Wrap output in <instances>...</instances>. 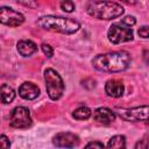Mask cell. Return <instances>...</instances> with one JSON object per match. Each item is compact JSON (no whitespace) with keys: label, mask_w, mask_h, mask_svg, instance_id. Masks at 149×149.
I'll return each instance as SVG.
<instances>
[{"label":"cell","mask_w":149,"mask_h":149,"mask_svg":"<svg viewBox=\"0 0 149 149\" xmlns=\"http://www.w3.org/2000/svg\"><path fill=\"white\" fill-rule=\"evenodd\" d=\"M130 54L125 50L99 54L92 59V65L95 70L109 73L126 71L130 66Z\"/></svg>","instance_id":"obj_1"},{"label":"cell","mask_w":149,"mask_h":149,"mask_svg":"<svg viewBox=\"0 0 149 149\" xmlns=\"http://www.w3.org/2000/svg\"><path fill=\"white\" fill-rule=\"evenodd\" d=\"M86 12L90 16L98 20H113L121 16L125 9L120 3L114 1L90 0L86 3Z\"/></svg>","instance_id":"obj_2"},{"label":"cell","mask_w":149,"mask_h":149,"mask_svg":"<svg viewBox=\"0 0 149 149\" xmlns=\"http://www.w3.org/2000/svg\"><path fill=\"white\" fill-rule=\"evenodd\" d=\"M37 26L44 30L66 34V35L74 34L80 28V23L77 20L70 19V17L56 16V15L41 16L37 20Z\"/></svg>","instance_id":"obj_3"},{"label":"cell","mask_w":149,"mask_h":149,"mask_svg":"<svg viewBox=\"0 0 149 149\" xmlns=\"http://www.w3.org/2000/svg\"><path fill=\"white\" fill-rule=\"evenodd\" d=\"M44 81H45V88L49 98L51 100L61 99L65 90V85L61 74L56 70L48 68L44 71Z\"/></svg>","instance_id":"obj_4"},{"label":"cell","mask_w":149,"mask_h":149,"mask_svg":"<svg viewBox=\"0 0 149 149\" xmlns=\"http://www.w3.org/2000/svg\"><path fill=\"white\" fill-rule=\"evenodd\" d=\"M107 37L111 43L113 44H119L123 42H129L133 40L134 34L132 27H128L123 23H113L108 31H107Z\"/></svg>","instance_id":"obj_5"},{"label":"cell","mask_w":149,"mask_h":149,"mask_svg":"<svg viewBox=\"0 0 149 149\" xmlns=\"http://www.w3.org/2000/svg\"><path fill=\"white\" fill-rule=\"evenodd\" d=\"M148 105L132 107V108H116L115 114H118L122 120L129 121V122H137L143 121L147 122L148 120Z\"/></svg>","instance_id":"obj_6"},{"label":"cell","mask_w":149,"mask_h":149,"mask_svg":"<svg viewBox=\"0 0 149 149\" xmlns=\"http://www.w3.org/2000/svg\"><path fill=\"white\" fill-rule=\"evenodd\" d=\"M31 123H33V120H31V116H30V112L27 107L17 106V107L12 109V112L9 114V125H10V127L23 129V128L30 127Z\"/></svg>","instance_id":"obj_7"},{"label":"cell","mask_w":149,"mask_h":149,"mask_svg":"<svg viewBox=\"0 0 149 149\" xmlns=\"http://www.w3.org/2000/svg\"><path fill=\"white\" fill-rule=\"evenodd\" d=\"M24 22V16L12 7H0V23L8 27H19Z\"/></svg>","instance_id":"obj_8"},{"label":"cell","mask_w":149,"mask_h":149,"mask_svg":"<svg viewBox=\"0 0 149 149\" xmlns=\"http://www.w3.org/2000/svg\"><path fill=\"white\" fill-rule=\"evenodd\" d=\"M52 143L57 148H73L79 144V136L73 133H58L52 137Z\"/></svg>","instance_id":"obj_9"},{"label":"cell","mask_w":149,"mask_h":149,"mask_svg":"<svg viewBox=\"0 0 149 149\" xmlns=\"http://www.w3.org/2000/svg\"><path fill=\"white\" fill-rule=\"evenodd\" d=\"M116 118V114L114 111L107 107H98L93 111V119L102 125H109L112 123Z\"/></svg>","instance_id":"obj_10"},{"label":"cell","mask_w":149,"mask_h":149,"mask_svg":"<svg viewBox=\"0 0 149 149\" xmlns=\"http://www.w3.org/2000/svg\"><path fill=\"white\" fill-rule=\"evenodd\" d=\"M19 95L24 100H34L40 95V88L31 81H24L19 87Z\"/></svg>","instance_id":"obj_11"},{"label":"cell","mask_w":149,"mask_h":149,"mask_svg":"<svg viewBox=\"0 0 149 149\" xmlns=\"http://www.w3.org/2000/svg\"><path fill=\"white\" fill-rule=\"evenodd\" d=\"M105 92L108 97L112 98H120L125 92V85L121 80L118 79H109L105 84Z\"/></svg>","instance_id":"obj_12"},{"label":"cell","mask_w":149,"mask_h":149,"mask_svg":"<svg viewBox=\"0 0 149 149\" xmlns=\"http://www.w3.org/2000/svg\"><path fill=\"white\" fill-rule=\"evenodd\" d=\"M16 49L22 57H29L37 51V45L30 40H21L17 42Z\"/></svg>","instance_id":"obj_13"},{"label":"cell","mask_w":149,"mask_h":149,"mask_svg":"<svg viewBox=\"0 0 149 149\" xmlns=\"http://www.w3.org/2000/svg\"><path fill=\"white\" fill-rule=\"evenodd\" d=\"M15 91L12 86H9L8 84H2L0 86V102L7 105L10 104L14 99H15Z\"/></svg>","instance_id":"obj_14"},{"label":"cell","mask_w":149,"mask_h":149,"mask_svg":"<svg viewBox=\"0 0 149 149\" xmlns=\"http://www.w3.org/2000/svg\"><path fill=\"white\" fill-rule=\"evenodd\" d=\"M91 115H92V111L87 106H80V107L76 108L72 113V116L76 120H87Z\"/></svg>","instance_id":"obj_15"},{"label":"cell","mask_w":149,"mask_h":149,"mask_svg":"<svg viewBox=\"0 0 149 149\" xmlns=\"http://www.w3.org/2000/svg\"><path fill=\"white\" fill-rule=\"evenodd\" d=\"M107 147L108 148H125L126 147V137L123 135H114L109 139Z\"/></svg>","instance_id":"obj_16"},{"label":"cell","mask_w":149,"mask_h":149,"mask_svg":"<svg viewBox=\"0 0 149 149\" xmlns=\"http://www.w3.org/2000/svg\"><path fill=\"white\" fill-rule=\"evenodd\" d=\"M59 6H61V9H63L65 13H72L76 7L72 0H61Z\"/></svg>","instance_id":"obj_17"},{"label":"cell","mask_w":149,"mask_h":149,"mask_svg":"<svg viewBox=\"0 0 149 149\" xmlns=\"http://www.w3.org/2000/svg\"><path fill=\"white\" fill-rule=\"evenodd\" d=\"M41 49H42L43 54H44L48 58H51V57L54 56V49H52V47H51L50 44H48V43H42V44H41Z\"/></svg>","instance_id":"obj_18"},{"label":"cell","mask_w":149,"mask_h":149,"mask_svg":"<svg viewBox=\"0 0 149 149\" xmlns=\"http://www.w3.org/2000/svg\"><path fill=\"white\" fill-rule=\"evenodd\" d=\"M121 23H123V24H126V26H128V27H133V26L136 23V19H135L134 16L128 15V16H126V17H123V19L121 20Z\"/></svg>","instance_id":"obj_19"},{"label":"cell","mask_w":149,"mask_h":149,"mask_svg":"<svg viewBox=\"0 0 149 149\" xmlns=\"http://www.w3.org/2000/svg\"><path fill=\"white\" fill-rule=\"evenodd\" d=\"M10 141L6 135H0V148H9Z\"/></svg>","instance_id":"obj_20"},{"label":"cell","mask_w":149,"mask_h":149,"mask_svg":"<svg viewBox=\"0 0 149 149\" xmlns=\"http://www.w3.org/2000/svg\"><path fill=\"white\" fill-rule=\"evenodd\" d=\"M86 148H104L105 144L102 142H99V141H94V142H88L86 146Z\"/></svg>","instance_id":"obj_21"},{"label":"cell","mask_w":149,"mask_h":149,"mask_svg":"<svg viewBox=\"0 0 149 149\" xmlns=\"http://www.w3.org/2000/svg\"><path fill=\"white\" fill-rule=\"evenodd\" d=\"M139 36L142 38H148V27L147 26H142L139 29Z\"/></svg>","instance_id":"obj_22"},{"label":"cell","mask_w":149,"mask_h":149,"mask_svg":"<svg viewBox=\"0 0 149 149\" xmlns=\"http://www.w3.org/2000/svg\"><path fill=\"white\" fill-rule=\"evenodd\" d=\"M146 148H147V137L142 139L135 144V149H146Z\"/></svg>","instance_id":"obj_23"},{"label":"cell","mask_w":149,"mask_h":149,"mask_svg":"<svg viewBox=\"0 0 149 149\" xmlns=\"http://www.w3.org/2000/svg\"><path fill=\"white\" fill-rule=\"evenodd\" d=\"M121 1L127 3V5H135L136 3V0H121Z\"/></svg>","instance_id":"obj_24"},{"label":"cell","mask_w":149,"mask_h":149,"mask_svg":"<svg viewBox=\"0 0 149 149\" xmlns=\"http://www.w3.org/2000/svg\"><path fill=\"white\" fill-rule=\"evenodd\" d=\"M17 1H20V2H22V0H17ZM28 1H29V0H28ZM28 1H23V3H24V5H27V6H30V3H29Z\"/></svg>","instance_id":"obj_25"}]
</instances>
